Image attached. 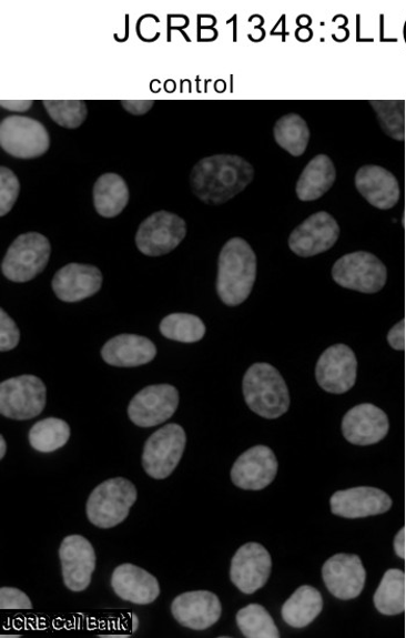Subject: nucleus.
Returning a JSON list of instances; mask_svg holds the SVG:
<instances>
[{"instance_id":"nucleus-3","label":"nucleus","mask_w":406,"mask_h":638,"mask_svg":"<svg viewBox=\"0 0 406 638\" xmlns=\"http://www.w3.org/2000/svg\"><path fill=\"white\" fill-rule=\"evenodd\" d=\"M245 403L266 419L284 416L291 405L290 391L281 372L270 364L252 365L243 378Z\"/></svg>"},{"instance_id":"nucleus-40","label":"nucleus","mask_w":406,"mask_h":638,"mask_svg":"<svg viewBox=\"0 0 406 638\" xmlns=\"http://www.w3.org/2000/svg\"><path fill=\"white\" fill-rule=\"evenodd\" d=\"M0 105L3 109L11 111V112H28L33 107L32 100H2L0 101Z\"/></svg>"},{"instance_id":"nucleus-37","label":"nucleus","mask_w":406,"mask_h":638,"mask_svg":"<svg viewBox=\"0 0 406 638\" xmlns=\"http://www.w3.org/2000/svg\"><path fill=\"white\" fill-rule=\"evenodd\" d=\"M0 608L3 609H32L30 597L16 587H2L0 589Z\"/></svg>"},{"instance_id":"nucleus-44","label":"nucleus","mask_w":406,"mask_h":638,"mask_svg":"<svg viewBox=\"0 0 406 638\" xmlns=\"http://www.w3.org/2000/svg\"><path fill=\"white\" fill-rule=\"evenodd\" d=\"M132 620H133V632H136L139 629V618L135 615V612H133L132 615Z\"/></svg>"},{"instance_id":"nucleus-17","label":"nucleus","mask_w":406,"mask_h":638,"mask_svg":"<svg viewBox=\"0 0 406 638\" xmlns=\"http://www.w3.org/2000/svg\"><path fill=\"white\" fill-rule=\"evenodd\" d=\"M278 463L267 446H255L244 452L232 468V480L237 488L261 492L275 479Z\"/></svg>"},{"instance_id":"nucleus-13","label":"nucleus","mask_w":406,"mask_h":638,"mask_svg":"<svg viewBox=\"0 0 406 638\" xmlns=\"http://www.w3.org/2000/svg\"><path fill=\"white\" fill-rule=\"evenodd\" d=\"M339 235L341 227L336 219L319 212L294 229L288 245L298 257L309 259L333 249Z\"/></svg>"},{"instance_id":"nucleus-41","label":"nucleus","mask_w":406,"mask_h":638,"mask_svg":"<svg viewBox=\"0 0 406 638\" xmlns=\"http://www.w3.org/2000/svg\"><path fill=\"white\" fill-rule=\"evenodd\" d=\"M406 528L403 527L395 536L394 539V550L395 554L402 558H406Z\"/></svg>"},{"instance_id":"nucleus-45","label":"nucleus","mask_w":406,"mask_h":638,"mask_svg":"<svg viewBox=\"0 0 406 638\" xmlns=\"http://www.w3.org/2000/svg\"><path fill=\"white\" fill-rule=\"evenodd\" d=\"M20 637H21V635H13V634L2 635V638H20Z\"/></svg>"},{"instance_id":"nucleus-4","label":"nucleus","mask_w":406,"mask_h":638,"mask_svg":"<svg viewBox=\"0 0 406 638\" xmlns=\"http://www.w3.org/2000/svg\"><path fill=\"white\" fill-rule=\"evenodd\" d=\"M138 500L135 485L123 477L108 479L98 485L87 503V516L91 524L110 529L129 518Z\"/></svg>"},{"instance_id":"nucleus-28","label":"nucleus","mask_w":406,"mask_h":638,"mask_svg":"<svg viewBox=\"0 0 406 638\" xmlns=\"http://www.w3.org/2000/svg\"><path fill=\"white\" fill-rule=\"evenodd\" d=\"M374 605L384 616H398L406 608V575L399 569L388 570L374 595Z\"/></svg>"},{"instance_id":"nucleus-39","label":"nucleus","mask_w":406,"mask_h":638,"mask_svg":"<svg viewBox=\"0 0 406 638\" xmlns=\"http://www.w3.org/2000/svg\"><path fill=\"white\" fill-rule=\"evenodd\" d=\"M388 343L396 351L405 350V321L402 320L392 327L388 334Z\"/></svg>"},{"instance_id":"nucleus-12","label":"nucleus","mask_w":406,"mask_h":638,"mask_svg":"<svg viewBox=\"0 0 406 638\" xmlns=\"http://www.w3.org/2000/svg\"><path fill=\"white\" fill-rule=\"evenodd\" d=\"M180 406V392L171 385L149 386L129 405V417L139 427H155L168 422Z\"/></svg>"},{"instance_id":"nucleus-16","label":"nucleus","mask_w":406,"mask_h":638,"mask_svg":"<svg viewBox=\"0 0 406 638\" xmlns=\"http://www.w3.org/2000/svg\"><path fill=\"white\" fill-rule=\"evenodd\" d=\"M272 571V557L267 549L257 543L242 546L232 560L231 579L244 595H253L263 589Z\"/></svg>"},{"instance_id":"nucleus-27","label":"nucleus","mask_w":406,"mask_h":638,"mask_svg":"<svg viewBox=\"0 0 406 638\" xmlns=\"http://www.w3.org/2000/svg\"><path fill=\"white\" fill-rule=\"evenodd\" d=\"M323 606L321 593L313 586L303 585L284 604L282 617L293 628H306L317 619Z\"/></svg>"},{"instance_id":"nucleus-9","label":"nucleus","mask_w":406,"mask_h":638,"mask_svg":"<svg viewBox=\"0 0 406 638\" xmlns=\"http://www.w3.org/2000/svg\"><path fill=\"white\" fill-rule=\"evenodd\" d=\"M0 146L14 159L33 160L49 150L50 136L38 120L11 115L0 124Z\"/></svg>"},{"instance_id":"nucleus-18","label":"nucleus","mask_w":406,"mask_h":638,"mask_svg":"<svg viewBox=\"0 0 406 638\" xmlns=\"http://www.w3.org/2000/svg\"><path fill=\"white\" fill-rule=\"evenodd\" d=\"M389 427L386 413L371 403L352 407L342 422L344 438L357 446L375 445L384 440Z\"/></svg>"},{"instance_id":"nucleus-29","label":"nucleus","mask_w":406,"mask_h":638,"mask_svg":"<svg viewBox=\"0 0 406 638\" xmlns=\"http://www.w3.org/2000/svg\"><path fill=\"white\" fill-rule=\"evenodd\" d=\"M273 135L277 145L291 153L293 158L302 156L311 140L307 121L294 113L284 115L275 122Z\"/></svg>"},{"instance_id":"nucleus-6","label":"nucleus","mask_w":406,"mask_h":638,"mask_svg":"<svg viewBox=\"0 0 406 638\" xmlns=\"http://www.w3.org/2000/svg\"><path fill=\"white\" fill-rule=\"evenodd\" d=\"M187 437L180 424H168L146 440L142 454L144 472L154 479H165L180 465Z\"/></svg>"},{"instance_id":"nucleus-14","label":"nucleus","mask_w":406,"mask_h":638,"mask_svg":"<svg viewBox=\"0 0 406 638\" xmlns=\"http://www.w3.org/2000/svg\"><path fill=\"white\" fill-rule=\"evenodd\" d=\"M322 575L326 589L337 599L358 598L365 589L367 574L358 555L337 554L329 557Z\"/></svg>"},{"instance_id":"nucleus-26","label":"nucleus","mask_w":406,"mask_h":638,"mask_svg":"<svg viewBox=\"0 0 406 638\" xmlns=\"http://www.w3.org/2000/svg\"><path fill=\"white\" fill-rule=\"evenodd\" d=\"M94 209L100 216H119L130 202V189L116 173H105L97 179L93 188Z\"/></svg>"},{"instance_id":"nucleus-19","label":"nucleus","mask_w":406,"mask_h":638,"mask_svg":"<svg viewBox=\"0 0 406 638\" xmlns=\"http://www.w3.org/2000/svg\"><path fill=\"white\" fill-rule=\"evenodd\" d=\"M171 612L177 624L202 631L221 619L222 604L213 593L192 591L177 596L171 605Z\"/></svg>"},{"instance_id":"nucleus-33","label":"nucleus","mask_w":406,"mask_h":638,"mask_svg":"<svg viewBox=\"0 0 406 638\" xmlns=\"http://www.w3.org/2000/svg\"><path fill=\"white\" fill-rule=\"evenodd\" d=\"M379 126L389 138L404 142L406 130V102L404 100H372Z\"/></svg>"},{"instance_id":"nucleus-34","label":"nucleus","mask_w":406,"mask_h":638,"mask_svg":"<svg viewBox=\"0 0 406 638\" xmlns=\"http://www.w3.org/2000/svg\"><path fill=\"white\" fill-rule=\"evenodd\" d=\"M50 119L67 130H78L88 119L87 102L82 100H44Z\"/></svg>"},{"instance_id":"nucleus-36","label":"nucleus","mask_w":406,"mask_h":638,"mask_svg":"<svg viewBox=\"0 0 406 638\" xmlns=\"http://www.w3.org/2000/svg\"><path fill=\"white\" fill-rule=\"evenodd\" d=\"M20 342V330L8 313L0 311V351L14 350Z\"/></svg>"},{"instance_id":"nucleus-15","label":"nucleus","mask_w":406,"mask_h":638,"mask_svg":"<svg viewBox=\"0 0 406 638\" xmlns=\"http://www.w3.org/2000/svg\"><path fill=\"white\" fill-rule=\"evenodd\" d=\"M59 554L67 589L72 593L85 591L97 565L91 543L82 535H69L62 541Z\"/></svg>"},{"instance_id":"nucleus-21","label":"nucleus","mask_w":406,"mask_h":638,"mask_svg":"<svg viewBox=\"0 0 406 638\" xmlns=\"http://www.w3.org/2000/svg\"><path fill=\"white\" fill-rule=\"evenodd\" d=\"M103 281V273L97 266L71 263L57 272L52 288L61 301L75 303L95 295Z\"/></svg>"},{"instance_id":"nucleus-1","label":"nucleus","mask_w":406,"mask_h":638,"mask_svg":"<svg viewBox=\"0 0 406 638\" xmlns=\"http://www.w3.org/2000/svg\"><path fill=\"white\" fill-rule=\"evenodd\" d=\"M255 169L236 156L214 155L202 159L192 169L190 185L193 194L210 206H220L242 193L253 181Z\"/></svg>"},{"instance_id":"nucleus-25","label":"nucleus","mask_w":406,"mask_h":638,"mask_svg":"<svg viewBox=\"0 0 406 638\" xmlns=\"http://www.w3.org/2000/svg\"><path fill=\"white\" fill-rule=\"evenodd\" d=\"M336 178L334 162L321 153L302 171L296 184V195L304 202L318 200L332 190Z\"/></svg>"},{"instance_id":"nucleus-5","label":"nucleus","mask_w":406,"mask_h":638,"mask_svg":"<svg viewBox=\"0 0 406 638\" xmlns=\"http://www.w3.org/2000/svg\"><path fill=\"white\" fill-rule=\"evenodd\" d=\"M50 253L52 245L45 236L39 233L22 234L8 249L2 272L12 283H29L44 271Z\"/></svg>"},{"instance_id":"nucleus-46","label":"nucleus","mask_w":406,"mask_h":638,"mask_svg":"<svg viewBox=\"0 0 406 638\" xmlns=\"http://www.w3.org/2000/svg\"><path fill=\"white\" fill-rule=\"evenodd\" d=\"M404 142H405V145H406V130H405V141H404Z\"/></svg>"},{"instance_id":"nucleus-43","label":"nucleus","mask_w":406,"mask_h":638,"mask_svg":"<svg viewBox=\"0 0 406 638\" xmlns=\"http://www.w3.org/2000/svg\"><path fill=\"white\" fill-rule=\"evenodd\" d=\"M99 637H103V638H130L131 635L108 634V635H99Z\"/></svg>"},{"instance_id":"nucleus-30","label":"nucleus","mask_w":406,"mask_h":638,"mask_svg":"<svg viewBox=\"0 0 406 638\" xmlns=\"http://www.w3.org/2000/svg\"><path fill=\"white\" fill-rule=\"evenodd\" d=\"M71 436L69 424L59 418H45L35 423L29 434L33 449L53 453L64 447Z\"/></svg>"},{"instance_id":"nucleus-23","label":"nucleus","mask_w":406,"mask_h":638,"mask_svg":"<svg viewBox=\"0 0 406 638\" xmlns=\"http://www.w3.org/2000/svg\"><path fill=\"white\" fill-rule=\"evenodd\" d=\"M355 188L375 209L388 211L396 206L400 189L396 176L385 168L366 165L354 179Z\"/></svg>"},{"instance_id":"nucleus-7","label":"nucleus","mask_w":406,"mask_h":638,"mask_svg":"<svg viewBox=\"0 0 406 638\" xmlns=\"http://www.w3.org/2000/svg\"><path fill=\"white\" fill-rule=\"evenodd\" d=\"M47 388L35 375H20L0 385V414L13 421H30L42 414Z\"/></svg>"},{"instance_id":"nucleus-20","label":"nucleus","mask_w":406,"mask_h":638,"mask_svg":"<svg viewBox=\"0 0 406 638\" xmlns=\"http://www.w3.org/2000/svg\"><path fill=\"white\" fill-rule=\"evenodd\" d=\"M329 506L335 516L361 519L388 513L393 499L383 490L357 487L335 493L329 499Z\"/></svg>"},{"instance_id":"nucleus-8","label":"nucleus","mask_w":406,"mask_h":638,"mask_svg":"<svg viewBox=\"0 0 406 638\" xmlns=\"http://www.w3.org/2000/svg\"><path fill=\"white\" fill-rule=\"evenodd\" d=\"M387 277L386 265L365 251L345 254L333 267V279L337 285L365 294L383 290Z\"/></svg>"},{"instance_id":"nucleus-38","label":"nucleus","mask_w":406,"mask_h":638,"mask_svg":"<svg viewBox=\"0 0 406 638\" xmlns=\"http://www.w3.org/2000/svg\"><path fill=\"white\" fill-rule=\"evenodd\" d=\"M123 109L136 117L146 114L155 105L152 100H123L121 102Z\"/></svg>"},{"instance_id":"nucleus-42","label":"nucleus","mask_w":406,"mask_h":638,"mask_svg":"<svg viewBox=\"0 0 406 638\" xmlns=\"http://www.w3.org/2000/svg\"><path fill=\"white\" fill-rule=\"evenodd\" d=\"M8 452V444L4 436L0 437V459H3Z\"/></svg>"},{"instance_id":"nucleus-2","label":"nucleus","mask_w":406,"mask_h":638,"mask_svg":"<svg viewBox=\"0 0 406 638\" xmlns=\"http://www.w3.org/2000/svg\"><path fill=\"white\" fill-rule=\"evenodd\" d=\"M257 277V255L243 239L235 237L222 247L217 263L216 292L221 301L237 306L250 296Z\"/></svg>"},{"instance_id":"nucleus-31","label":"nucleus","mask_w":406,"mask_h":638,"mask_svg":"<svg viewBox=\"0 0 406 638\" xmlns=\"http://www.w3.org/2000/svg\"><path fill=\"white\" fill-rule=\"evenodd\" d=\"M160 331L170 341L193 344L205 337L206 325L195 315L177 313L164 317Z\"/></svg>"},{"instance_id":"nucleus-32","label":"nucleus","mask_w":406,"mask_h":638,"mask_svg":"<svg viewBox=\"0 0 406 638\" xmlns=\"http://www.w3.org/2000/svg\"><path fill=\"white\" fill-rule=\"evenodd\" d=\"M236 622L246 638H278L281 631L265 607L251 604L242 608L236 616Z\"/></svg>"},{"instance_id":"nucleus-10","label":"nucleus","mask_w":406,"mask_h":638,"mask_svg":"<svg viewBox=\"0 0 406 638\" xmlns=\"http://www.w3.org/2000/svg\"><path fill=\"white\" fill-rule=\"evenodd\" d=\"M187 235L184 219L161 211L146 217L140 225L135 243L148 257H162L181 245Z\"/></svg>"},{"instance_id":"nucleus-24","label":"nucleus","mask_w":406,"mask_h":638,"mask_svg":"<svg viewBox=\"0 0 406 638\" xmlns=\"http://www.w3.org/2000/svg\"><path fill=\"white\" fill-rule=\"evenodd\" d=\"M156 355V345L149 338L138 335H119L101 348L104 362L121 368L146 365L154 361Z\"/></svg>"},{"instance_id":"nucleus-11","label":"nucleus","mask_w":406,"mask_h":638,"mask_svg":"<svg viewBox=\"0 0 406 638\" xmlns=\"http://www.w3.org/2000/svg\"><path fill=\"white\" fill-rule=\"evenodd\" d=\"M315 375L318 386L326 393L346 394L357 382V356L344 344L328 347L319 356Z\"/></svg>"},{"instance_id":"nucleus-35","label":"nucleus","mask_w":406,"mask_h":638,"mask_svg":"<svg viewBox=\"0 0 406 638\" xmlns=\"http://www.w3.org/2000/svg\"><path fill=\"white\" fill-rule=\"evenodd\" d=\"M20 182L17 174L6 168H0V215H8L19 198Z\"/></svg>"},{"instance_id":"nucleus-22","label":"nucleus","mask_w":406,"mask_h":638,"mask_svg":"<svg viewBox=\"0 0 406 638\" xmlns=\"http://www.w3.org/2000/svg\"><path fill=\"white\" fill-rule=\"evenodd\" d=\"M111 585L114 594L124 601L149 605L160 597L161 586L155 576L130 564L115 568Z\"/></svg>"}]
</instances>
